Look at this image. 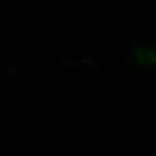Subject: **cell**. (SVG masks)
<instances>
[{"label": "cell", "mask_w": 156, "mask_h": 156, "mask_svg": "<svg viewBox=\"0 0 156 156\" xmlns=\"http://www.w3.org/2000/svg\"><path fill=\"white\" fill-rule=\"evenodd\" d=\"M134 60H137V66H154L156 52L148 49V47H134Z\"/></svg>", "instance_id": "obj_1"}]
</instances>
